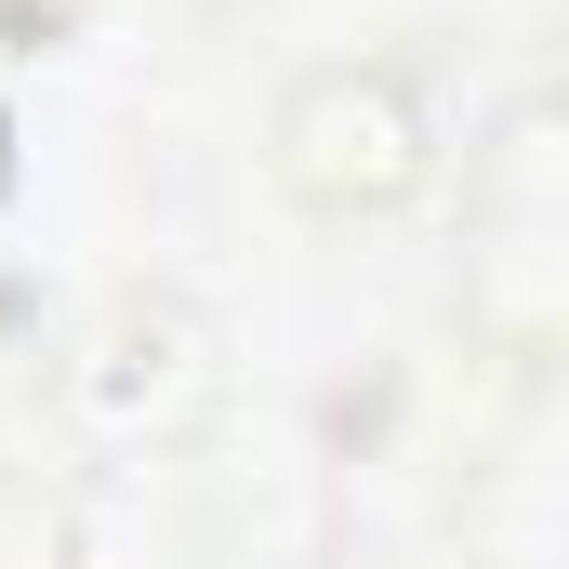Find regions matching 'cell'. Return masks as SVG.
<instances>
[{"label": "cell", "instance_id": "cell-1", "mask_svg": "<svg viewBox=\"0 0 569 569\" xmlns=\"http://www.w3.org/2000/svg\"><path fill=\"white\" fill-rule=\"evenodd\" d=\"M279 146H291V172L318 186V199H385V186H411L425 172V120H411V93L371 67H331V80H305L291 93V120H279Z\"/></svg>", "mask_w": 569, "mask_h": 569}, {"label": "cell", "instance_id": "cell-2", "mask_svg": "<svg viewBox=\"0 0 569 569\" xmlns=\"http://www.w3.org/2000/svg\"><path fill=\"white\" fill-rule=\"evenodd\" d=\"M0 172H13V133H0Z\"/></svg>", "mask_w": 569, "mask_h": 569}]
</instances>
